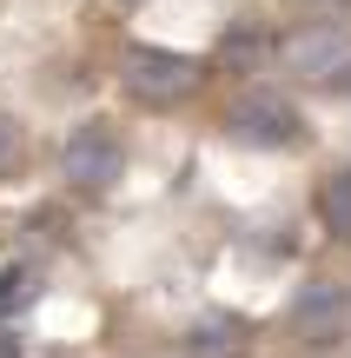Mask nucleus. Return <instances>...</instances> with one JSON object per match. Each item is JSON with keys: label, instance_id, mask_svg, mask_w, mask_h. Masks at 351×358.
Returning <instances> with one entry per match:
<instances>
[{"label": "nucleus", "instance_id": "1", "mask_svg": "<svg viewBox=\"0 0 351 358\" xmlns=\"http://www.w3.org/2000/svg\"><path fill=\"white\" fill-rule=\"evenodd\" d=\"M225 140L259 153H299L312 140V120L299 113V100H285V87H246L225 106Z\"/></svg>", "mask_w": 351, "mask_h": 358}, {"label": "nucleus", "instance_id": "2", "mask_svg": "<svg viewBox=\"0 0 351 358\" xmlns=\"http://www.w3.org/2000/svg\"><path fill=\"white\" fill-rule=\"evenodd\" d=\"M119 87H126L133 106L166 113V106H186L206 87V66L193 53H179V47H126L119 53Z\"/></svg>", "mask_w": 351, "mask_h": 358}, {"label": "nucleus", "instance_id": "3", "mask_svg": "<svg viewBox=\"0 0 351 358\" xmlns=\"http://www.w3.org/2000/svg\"><path fill=\"white\" fill-rule=\"evenodd\" d=\"M278 73L292 87H351V27L345 20H305L278 40Z\"/></svg>", "mask_w": 351, "mask_h": 358}, {"label": "nucleus", "instance_id": "4", "mask_svg": "<svg viewBox=\"0 0 351 358\" xmlns=\"http://www.w3.org/2000/svg\"><path fill=\"white\" fill-rule=\"evenodd\" d=\"M60 173H66V186H80V192H106L119 173H126V140H119L106 120H87V127L66 133Z\"/></svg>", "mask_w": 351, "mask_h": 358}, {"label": "nucleus", "instance_id": "5", "mask_svg": "<svg viewBox=\"0 0 351 358\" xmlns=\"http://www.w3.org/2000/svg\"><path fill=\"white\" fill-rule=\"evenodd\" d=\"M318 219H325V232L338 245H351V166L331 173L325 186H318Z\"/></svg>", "mask_w": 351, "mask_h": 358}, {"label": "nucleus", "instance_id": "6", "mask_svg": "<svg viewBox=\"0 0 351 358\" xmlns=\"http://www.w3.org/2000/svg\"><path fill=\"white\" fill-rule=\"evenodd\" d=\"M246 332H252L246 319H206L193 332V358H225V352L239 358V352H246Z\"/></svg>", "mask_w": 351, "mask_h": 358}, {"label": "nucleus", "instance_id": "7", "mask_svg": "<svg viewBox=\"0 0 351 358\" xmlns=\"http://www.w3.org/2000/svg\"><path fill=\"white\" fill-rule=\"evenodd\" d=\"M305 332H312V345H331V338L345 332V299L331 292V285H318V292L305 299Z\"/></svg>", "mask_w": 351, "mask_h": 358}, {"label": "nucleus", "instance_id": "8", "mask_svg": "<svg viewBox=\"0 0 351 358\" xmlns=\"http://www.w3.org/2000/svg\"><path fill=\"white\" fill-rule=\"evenodd\" d=\"M20 166H27V127L0 106V179H13Z\"/></svg>", "mask_w": 351, "mask_h": 358}, {"label": "nucleus", "instance_id": "9", "mask_svg": "<svg viewBox=\"0 0 351 358\" xmlns=\"http://www.w3.org/2000/svg\"><path fill=\"white\" fill-rule=\"evenodd\" d=\"M0 358H13V345H0Z\"/></svg>", "mask_w": 351, "mask_h": 358}]
</instances>
